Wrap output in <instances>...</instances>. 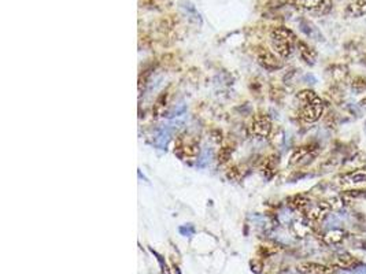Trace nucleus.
Returning a JSON list of instances; mask_svg holds the SVG:
<instances>
[{
  "instance_id": "obj_1",
  "label": "nucleus",
  "mask_w": 366,
  "mask_h": 274,
  "mask_svg": "<svg viewBox=\"0 0 366 274\" xmlns=\"http://www.w3.org/2000/svg\"><path fill=\"white\" fill-rule=\"evenodd\" d=\"M270 41L274 49V54L278 55L280 58H288L293 52L296 47L298 39L292 30L284 26H278L272 30L270 33Z\"/></svg>"
},
{
  "instance_id": "obj_2",
  "label": "nucleus",
  "mask_w": 366,
  "mask_h": 274,
  "mask_svg": "<svg viewBox=\"0 0 366 274\" xmlns=\"http://www.w3.org/2000/svg\"><path fill=\"white\" fill-rule=\"evenodd\" d=\"M324 110H325V104L321 99L317 98L308 104H303L302 108H300V118L308 123L317 122L318 119L322 117Z\"/></svg>"
},
{
  "instance_id": "obj_3",
  "label": "nucleus",
  "mask_w": 366,
  "mask_h": 274,
  "mask_svg": "<svg viewBox=\"0 0 366 274\" xmlns=\"http://www.w3.org/2000/svg\"><path fill=\"white\" fill-rule=\"evenodd\" d=\"M332 210L331 204L328 201H318V203H310L304 213V218L309 222H321L329 216V213Z\"/></svg>"
},
{
  "instance_id": "obj_4",
  "label": "nucleus",
  "mask_w": 366,
  "mask_h": 274,
  "mask_svg": "<svg viewBox=\"0 0 366 274\" xmlns=\"http://www.w3.org/2000/svg\"><path fill=\"white\" fill-rule=\"evenodd\" d=\"M299 9L313 14H327L332 9V0H293Z\"/></svg>"
},
{
  "instance_id": "obj_5",
  "label": "nucleus",
  "mask_w": 366,
  "mask_h": 274,
  "mask_svg": "<svg viewBox=\"0 0 366 274\" xmlns=\"http://www.w3.org/2000/svg\"><path fill=\"white\" fill-rule=\"evenodd\" d=\"M250 129H251V133L254 136L259 137V139H265L272 132V122L266 115H257Z\"/></svg>"
},
{
  "instance_id": "obj_6",
  "label": "nucleus",
  "mask_w": 366,
  "mask_h": 274,
  "mask_svg": "<svg viewBox=\"0 0 366 274\" xmlns=\"http://www.w3.org/2000/svg\"><path fill=\"white\" fill-rule=\"evenodd\" d=\"M339 184L342 186H356L366 184V170H351L344 173L339 178Z\"/></svg>"
},
{
  "instance_id": "obj_7",
  "label": "nucleus",
  "mask_w": 366,
  "mask_h": 274,
  "mask_svg": "<svg viewBox=\"0 0 366 274\" xmlns=\"http://www.w3.org/2000/svg\"><path fill=\"white\" fill-rule=\"evenodd\" d=\"M258 60L259 63L262 64L265 68H268V70H277V68H280L283 66L281 62H280V59H278L273 52L268 51V49H262V51L259 52Z\"/></svg>"
},
{
  "instance_id": "obj_8",
  "label": "nucleus",
  "mask_w": 366,
  "mask_h": 274,
  "mask_svg": "<svg viewBox=\"0 0 366 274\" xmlns=\"http://www.w3.org/2000/svg\"><path fill=\"white\" fill-rule=\"evenodd\" d=\"M358 264H359V262L356 260V258H354L352 255L347 254V252L336 255L332 262L333 267H337V269L342 270H352Z\"/></svg>"
},
{
  "instance_id": "obj_9",
  "label": "nucleus",
  "mask_w": 366,
  "mask_h": 274,
  "mask_svg": "<svg viewBox=\"0 0 366 274\" xmlns=\"http://www.w3.org/2000/svg\"><path fill=\"white\" fill-rule=\"evenodd\" d=\"M344 15L347 18H361L366 15V0H352L347 5Z\"/></svg>"
},
{
  "instance_id": "obj_10",
  "label": "nucleus",
  "mask_w": 366,
  "mask_h": 274,
  "mask_svg": "<svg viewBox=\"0 0 366 274\" xmlns=\"http://www.w3.org/2000/svg\"><path fill=\"white\" fill-rule=\"evenodd\" d=\"M296 48H298V52H299V56L309 64H313L316 62V59H317V52H316V49L312 48L310 45L306 44L304 41L302 40H298V43H296Z\"/></svg>"
},
{
  "instance_id": "obj_11",
  "label": "nucleus",
  "mask_w": 366,
  "mask_h": 274,
  "mask_svg": "<svg viewBox=\"0 0 366 274\" xmlns=\"http://www.w3.org/2000/svg\"><path fill=\"white\" fill-rule=\"evenodd\" d=\"M344 237H346V232L339 228H335V229L328 230L327 233L322 236V241L327 245H336L340 244Z\"/></svg>"
},
{
  "instance_id": "obj_12",
  "label": "nucleus",
  "mask_w": 366,
  "mask_h": 274,
  "mask_svg": "<svg viewBox=\"0 0 366 274\" xmlns=\"http://www.w3.org/2000/svg\"><path fill=\"white\" fill-rule=\"evenodd\" d=\"M313 148L312 147H299L298 150H295L292 154V157H291V163L295 165V163H299V162H302L303 159H306V158L312 154Z\"/></svg>"
},
{
  "instance_id": "obj_13",
  "label": "nucleus",
  "mask_w": 366,
  "mask_h": 274,
  "mask_svg": "<svg viewBox=\"0 0 366 274\" xmlns=\"http://www.w3.org/2000/svg\"><path fill=\"white\" fill-rule=\"evenodd\" d=\"M310 203H312V201L309 200L308 197L303 195L295 196V197H292V200H291V206H292V209H295V210H298V211H302V213L308 209L309 206H310Z\"/></svg>"
},
{
  "instance_id": "obj_14",
  "label": "nucleus",
  "mask_w": 366,
  "mask_h": 274,
  "mask_svg": "<svg viewBox=\"0 0 366 274\" xmlns=\"http://www.w3.org/2000/svg\"><path fill=\"white\" fill-rule=\"evenodd\" d=\"M303 267H304V270L308 273L312 274H329L332 271V269H329L328 266H324V264L320 263H306Z\"/></svg>"
},
{
  "instance_id": "obj_15",
  "label": "nucleus",
  "mask_w": 366,
  "mask_h": 274,
  "mask_svg": "<svg viewBox=\"0 0 366 274\" xmlns=\"http://www.w3.org/2000/svg\"><path fill=\"white\" fill-rule=\"evenodd\" d=\"M169 137H170V130H169L167 127L162 129L161 132L158 133V134H156V137H155V146H156V147L161 148V150H163V148L167 146Z\"/></svg>"
},
{
  "instance_id": "obj_16",
  "label": "nucleus",
  "mask_w": 366,
  "mask_h": 274,
  "mask_svg": "<svg viewBox=\"0 0 366 274\" xmlns=\"http://www.w3.org/2000/svg\"><path fill=\"white\" fill-rule=\"evenodd\" d=\"M296 98H298V100L302 103V106H303V104H308V103L313 102V100H316L318 96L316 95L314 91H310V89H303V91H300V92L296 95Z\"/></svg>"
},
{
  "instance_id": "obj_17",
  "label": "nucleus",
  "mask_w": 366,
  "mask_h": 274,
  "mask_svg": "<svg viewBox=\"0 0 366 274\" xmlns=\"http://www.w3.org/2000/svg\"><path fill=\"white\" fill-rule=\"evenodd\" d=\"M211 157H213V154H211V150L209 148H205L203 151L200 152V155L198 157V162H196V165L199 167H206L211 161Z\"/></svg>"
},
{
  "instance_id": "obj_18",
  "label": "nucleus",
  "mask_w": 366,
  "mask_h": 274,
  "mask_svg": "<svg viewBox=\"0 0 366 274\" xmlns=\"http://www.w3.org/2000/svg\"><path fill=\"white\" fill-rule=\"evenodd\" d=\"M309 221H306V224H302V222H295L293 224V230H295V233L298 237H304V236L308 235L309 232Z\"/></svg>"
},
{
  "instance_id": "obj_19",
  "label": "nucleus",
  "mask_w": 366,
  "mask_h": 274,
  "mask_svg": "<svg viewBox=\"0 0 366 274\" xmlns=\"http://www.w3.org/2000/svg\"><path fill=\"white\" fill-rule=\"evenodd\" d=\"M178 232H180L182 236H187V237H190V236H192L194 233H195V229H194V226L191 225V224H188V225L180 226Z\"/></svg>"
},
{
  "instance_id": "obj_20",
  "label": "nucleus",
  "mask_w": 366,
  "mask_h": 274,
  "mask_svg": "<svg viewBox=\"0 0 366 274\" xmlns=\"http://www.w3.org/2000/svg\"><path fill=\"white\" fill-rule=\"evenodd\" d=\"M151 252L156 256V259H158V262H159V264H161V269H162V273L163 274H169V270H167V266L166 263H163V259H162V256L158 252H155L154 250H151Z\"/></svg>"
}]
</instances>
